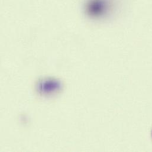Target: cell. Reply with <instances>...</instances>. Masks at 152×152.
<instances>
[{
    "label": "cell",
    "mask_w": 152,
    "mask_h": 152,
    "mask_svg": "<svg viewBox=\"0 0 152 152\" xmlns=\"http://www.w3.org/2000/svg\"><path fill=\"white\" fill-rule=\"evenodd\" d=\"M110 9L108 0H89L86 5V12L92 18H100Z\"/></svg>",
    "instance_id": "6da1fadb"
}]
</instances>
